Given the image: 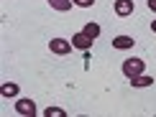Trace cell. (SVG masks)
I'll return each instance as SVG.
<instances>
[{"mask_svg":"<svg viewBox=\"0 0 156 117\" xmlns=\"http://www.w3.org/2000/svg\"><path fill=\"white\" fill-rule=\"evenodd\" d=\"M44 115H46V117H64L67 112H64V109H59V107H49Z\"/></svg>","mask_w":156,"mask_h":117,"instance_id":"obj_11","label":"cell"},{"mask_svg":"<svg viewBox=\"0 0 156 117\" xmlns=\"http://www.w3.org/2000/svg\"><path fill=\"white\" fill-rule=\"evenodd\" d=\"M72 43H74V48L87 51L90 46H92V36H87L84 31H82V33H74V36H72Z\"/></svg>","mask_w":156,"mask_h":117,"instance_id":"obj_4","label":"cell"},{"mask_svg":"<svg viewBox=\"0 0 156 117\" xmlns=\"http://www.w3.org/2000/svg\"><path fill=\"white\" fill-rule=\"evenodd\" d=\"M84 33L97 38V36H100V25H97V23H87V25H84Z\"/></svg>","mask_w":156,"mask_h":117,"instance_id":"obj_10","label":"cell"},{"mask_svg":"<svg viewBox=\"0 0 156 117\" xmlns=\"http://www.w3.org/2000/svg\"><path fill=\"white\" fill-rule=\"evenodd\" d=\"M148 8H151V10L156 13V0H148Z\"/></svg>","mask_w":156,"mask_h":117,"instance_id":"obj_13","label":"cell"},{"mask_svg":"<svg viewBox=\"0 0 156 117\" xmlns=\"http://www.w3.org/2000/svg\"><path fill=\"white\" fill-rule=\"evenodd\" d=\"M115 13H118L120 18L131 15L133 13V0H115Z\"/></svg>","mask_w":156,"mask_h":117,"instance_id":"obj_5","label":"cell"},{"mask_svg":"<svg viewBox=\"0 0 156 117\" xmlns=\"http://www.w3.org/2000/svg\"><path fill=\"white\" fill-rule=\"evenodd\" d=\"M0 94H3V97H16V94H18V84L5 82V84H3V89H0Z\"/></svg>","mask_w":156,"mask_h":117,"instance_id":"obj_8","label":"cell"},{"mask_svg":"<svg viewBox=\"0 0 156 117\" xmlns=\"http://www.w3.org/2000/svg\"><path fill=\"white\" fill-rule=\"evenodd\" d=\"M16 112H18V115H26V117H34V115H36L34 99H18V102H16Z\"/></svg>","mask_w":156,"mask_h":117,"instance_id":"obj_3","label":"cell"},{"mask_svg":"<svg viewBox=\"0 0 156 117\" xmlns=\"http://www.w3.org/2000/svg\"><path fill=\"white\" fill-rule=\"evenodd\" d=\"M133 43H136V41H133L131 36H115V38H113V46H115V48H131Z\"/></svg>","mask_w":156,"mask_h":117,"instance_id":"obj_6","label":"cell"},{"mask_svg":"<svg viewBox=\"0 0 156 117\" xmlns=\"http://www.w3.org/2000/svg\"><path fill=\"white\" fill-rule=\"evenodd\" d=\"M144 71H146V64L141 61V59H126V61H123V74H126L128 79L144 74Z\"/></svg>","mask_w":156,"mask_h":117,"instance_id":"obj_1","label":"cell"},{"mask_svg":"<svg viewBox=\"0 0 156 117\" xmlns=\"http://www.w3.org/2000/svg\"><path fill=\"white\" fill-rule=\"evenodd\" d=\"M72 46H74V43L64 41V38H51V43H49L51 54H59V56H64V54H69V51H72Z\"/></svg>","mask_w":156,"mask_h":117,"instance_id":"obj_2","label":"cell"},{"mask_svg":"<svg viewBox=\"0 0 156 117\" xmlns=\"http://www.w3.org/2000/svg\"><path fill=\"white\" fill-rule=\"evenodd\" d=\"M72 3H74V0H49V5H51V8H54V10H69V8H72Z\"/></svg>","mask_w":156,"mask_h":117,"instance_id":"obj_7","label":"cell"},{"mask_svg":"<svg viewBox=\"0 0 156 117\" xmlns=\"http://www.w3.org/2000/svg\"><path fill=\"white\" fill-rule=\"evenodd\" d=\"M151 31H154V33H156V21H154V23H151Z\"/></svg>","mask_w":156,"mask_h":117,"instance_id":"obj_14","label":"cell"},{"mask_svg":"<svg viewBox=\"0 0 156 117\" xmlns=\"http://www.w3.org/2000/svg\"><path fill=\"white\" fill-rule=\"evenodd\" d=\"M95 0H74V5H80V8H90Z\"/></svg>","mask_w":156,"mask_h":117,"instance_id":"obj_12","label":"cell"},{"mask_svg":"<svg viewBox=\"0 0 156 117\" xmlns=\"http://www.w3.org/2000/svg\"><path fill=\"white\" fill-rule=\"evenodd\" d=\"M131 84H133V87H148V84H154V79H151V76H144V74H138V76H133V79H131Z\"/></svg>","mask_w":156,"mask_h":117,"instance_id":"obj_9","label":"cell"}]
</instances>
